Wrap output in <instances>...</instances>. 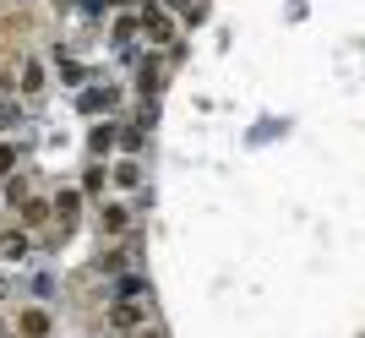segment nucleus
Returning a JSON list of instances; mask_svg holds the SVG:
<instances>
[{
    "label": "nucleus",
    "instance_id": "5",
    "mask_svg": "<svg viewBox=\"0 0 365 338\" xmlns=\"http://www.w3.org/2000/svg\"><path fill=\"white\" fill-rule=\"evenodd\" d=\"M98 235L104 240H125L131 235V208L125 202H98Z\"/></svg>",
    "mask_w": 365,
    "mask_h": 338
},
{
    "label": "nucleus",
    "instance_id": "7",
    "mask_svg": "<svg viewBox=\"0 0 365 338\" xmlns=\"http://www.w3.org/2000/svg\"><path fill=\"white\" fill-rule=\"evenodd\" d=\"M44 82H49L44 61H38V55H22V66H16V93H22V98H38Z\"/></svg>",
    "mask_w": 365,
    "mask_h": 338
},
{
    "label": "nucleus",
    "instance_id": "15",
    "mask_svg": "<svg viewBox=\"0 0 365 338\" xmlns=\"http://www.w3.org/2000/svg\"><path fill=\"white\" fill-rule=\"evenodd\" d=\"M109 39H115V44H131V39H137V11H120L115 16V22H109Z\"/></svg>",
    "mask_w": 365,
    "mask_h": 338
},
{
    "label": "nucleus",
    "instance_id": "16",
    "mask_svg": "<svg viewBox=\"0 0 365 338\" xmlns=\"http://www.w3.org/2000/svg\"><path fill=\"white\" fill-rule=\"evenodd\" d=\"M28 257V235L11 230V235H0V262H22Z\"/></svg>",
    "mask_w": 365,
    "mask_h": 338
},
{
    "label": "nucleus",
    "instance_id": "2",
    "mask_svg": "<svg viewBox=\"0 0 365 338\" xmlns=\"http://www.w3.org/2000/svg\"><path fill=\"white\" fill-rule=\"evenodd\" d=\"M11 333L16 338H55V311L49 306H16Z\"/></svg>",
    "mask_w": 365,
    "mask_h": 338
},
{
    "label": "nucleus",
    "instance_id": "22",
    "mask_svg": "<svg viewBox=\"0 0 365 338\" xmlns=\"http://www.w3.org/2000/svg\"><path fill=\"white\" fill-rule=\"evenodd\" d=\"M0 98H6V61H0Z\"/></svg>",
    "mask_w": 365,
    "mask_h": 338
},
{
    "label": "nucleus",
    "instance_id": "9",
    "mask_svg": "<svg viewBox=\"0 0 365 338\" xmlns=\"http://www.w3.org/2000/svg\"><path fill=\"white\" fill-rule=\"evenodd\" d=\"M142 175H148V169H142V158H120V164L109 169V185H120V191H137Z\"/></svg>",
    "mask_w": 365,
    "mask_h": 338
},
{
    "label": "nucleus",
    "instance_id": "6",
    "mask_svg": "<svg viewBox=\"0 0 365 338\" xmlns=\"http://www.w3.org/2000/svg\"><path fill=\"white\" fill-rule=\"evenodd\" d=\"M148 317H153L148 300H115V306H109V327H115V333H131V327H142Z\"/></svg>",
    "mask_w": 365,
    "mask_h": 338
},
{
    "label": "nucleus",
    "instance_id": "20",
    "mask_svg": "<svg viewBox=\"0 0 365 338\" xmlns=\"http://www.w3.org/2000/svg\"><path fill=\"white\" fill-rule=\"evenodd\" d=\"M16 169V142H0V175H11Z\"/></svg>",
    "mask_w": 365,
    "mask_h": 338
},
{
    "label": "nucleus",
    "instance_id": "11",
    "mask_svg": "<svg viewBox=\"0 0 365 338\" xmlns=\"http://www.w3.org/2000/svg\"><path fill=\"white\" fill-rule=\"evenodd\" d=\"M164 11L175 16V22H191V28L207 22V6H202V0H164Z\"/></svg>",
    "mask_w": 365,
    "mask_h": 338
},
{
    "label": "nucleus",
    "instance_id": "18",
    "mask_svg": "<svg viewBox=\"0 0 365 338\" xmlns=\"http://www.w3.org/2000/svg\"><path fill=\"white\" fill-rule=\"evenodd\" d=\"M55 71H61V82H88V71L76 61H66V55H55Z\"/></svg>",
    "mask_w": 365,
    "mask_h": 338
},
{
    "label": "nucleus",
    "instance_id": "12",
    "mask_svg": "<svg viewBox=\"0 0 365 338\" xmlns=\"http://www.w3.org/2000/svg\"><path fill=\"white\" fill-rule=\"evenodd\" d=\"M16 208H22V230H44L49 218H55V213H49V202H44V197H22Z\"/></svg>",
    "mask_w": 365,
    "mask_h": 338
},
{
    "label": "nucleus",
    "instance_id": "4",
    "mask_svg": "<svg viewBox=\"0 0 365 338\" xmlns=\"http://www.w3.org/2000/svg\"><path fill=\"white\" fill-rule=\"evenodd\" d=\"M115 104H120V88H115V82H88V88L76 93V109H82V115H109Z\"/></svg>",
    "mask_w": 365,
    "mask_h": 338
},
{
    "label": "nucleus",
    "instance_id": "21",
    "mask_svg": "<svg viewBox=\"0 0 365 338\" xmlns=\"http://www.w3.org/2000/svg\"><path fill=\"white\" fill-rule=\"evenodd\" d=\"M82 11H88V16H98V11H109V6H104V0H82Z\"/></svg>",
    "mask_w": 365,
    "mask_h": 338
},
{
    "label": "nucleus",
    "instance_id": "17",
    "mask_svg": "<svg viewBox=\"0 0 365 338\" xmlns=\"http://www.w3.org/2000/svg\"><path fill=\"white\" fill-rule=\"evenodd\" d=\"M120 300H148V278H142V273L120 278Z\"/></svg>",
    "mask_w": 365,
    "mask_h": 338
},
{
    "label": "nucleus",
    "instance_id": "19",
    "mask_svg": "<svg viewBox=\"0 0 365 338\" xmlns=\"http://www.w3.org/2000/svg\"><path fill=\"white\" fill-rule=\"evenodd\" d=\"M131 338H169V327H164V322H153V317H148L142 327H131Z\"/></svg>",
    "mask_w": 365,
    "mask_h": 338
},
{
    "label": "nucleus",
    "instance_id": "3",
    "mask_svg": "<svg viewBox=\"0 0 365 338\" xmlns=\"http://www.w3.org/2000/svg\"><path fill=\"white\" fill-rule=\"evenodd\" d=\"M49 213H55V224H61V240L66 235L76 230V218H82V191H76V185H61V191H55V197H49Z\"/></svg>",
    "mask_w": 365,
    "mask_h": 338
},
{
    "label": "nucleus",
    "instance_id": "13",
    "mask_svg": "<svg viewBox=\"0 0 365 338\" xmlns=\"http://www.w3.org/2000/svg\"><path fill=\"white\" fill-rule=\"evenodd\" d=\"M115 131H120V126L98 121V126L88 131V153H93V158H109V153H115Z\"/></svg>",
    "mask_w": 365,
    "mask_h": 338
},
{
    "label": "nucleus",
    "instance_id": "10",
    "mask_svg": "<svg viewBox=\"0 0 365 338\" xmlns=\"http://www.w3.org/2000/svg\"><path fill=\"white\" fill-rule=\"evenodd\" d=\"M104 185H109V169H104V158H88V169H82V197H104Z\"/></svg>",
    "mask_w": 365,
    "mask_h": 338
},
{
    "label": "nucleus",
    "instance_id": "1",
    "mask_svg": "<svg viewBox=\"0 0 365 338\" xmlns=\"http://www.w3.org/2000/svg\"><path fill=\"white\" fill-rule=\"evenodd\" d=\"M137 39H148L153 49H175L180 44V22H175L164 6H142L137 11Z\"/></svg>",
    "mask_w": 365,
    "mask_h": 338
},
{
    "label": "nucleus",
    "instance_id": "14",
    "mask_svg": "<svg viewBox=\"0 0 365 338\" xmlns=\"http://www.w3.org/2000/svg\"><path fill=\"white\" fill-rule=\"evenodd\" d=\"M115 148H120L125 158H142V148H148V126H125V131H115Z\"/></svg>",
    "mask_w": 365,
    "mask_h": 338
},
{
    "label": "nucleus",
    "instance_id": "8",
    "mask_svg": "<svg viewBox=\"0 0 365 338\" xmlns=\"http://www.w3.org/2000/svg\"><path fill=\"white\" fill-rule=\"evenodd\" d=\"M158 88H164V61L148 55V61L137 66V93H142V98H158Z\"/></svg>",
    "mask_w": 365,
    "mask_h": 338
}]
</instances>
